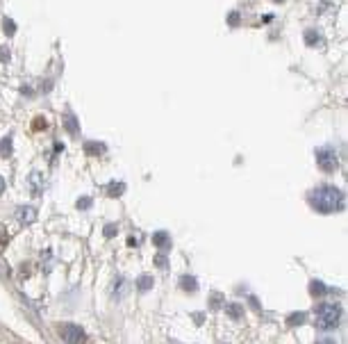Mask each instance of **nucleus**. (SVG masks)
I'll return each mask as SVG.
<instances>
[{
  "label": "nucleus",
  "mask_w": 348,
  "mask_h": 344,
  "mask_svg": "<svg viewBox=\"0 0 348 344\" xmlns=\"http://www.w3.org/2000/svg\"><path fill=\"white\" fill-rule=\"evenodd\" d=\"M180 285H182L185 292H196V290H198V280L193 276H182L180 278Z\"/></svg>",
  "instance_id": "obj_8"
},
{
  "label": "nucleus",
  "mask_w": 348,
  "mask_h": 344,
  "mask_svg": "<svg viewBox=\"0 0 348 344\" xmlns=\"http://www.w3.org/2000/svg\"><path fill=\"white\" fill-rule=\"evenodd\" d=\"M2 192H5V180L0 178V194H2Z\"/></svg>",
  "instance_id": "obj_28"
},
{
  "label": "nucleus",
  "mask_w": 348,
  "mask_h": 344,
  "mask_svg": "<svg viewBox=\"0 0 348 344\" xmlns=\"http://www.w3.org/2000/svg\"><path fill=\"white\" fill-rule=\"evenodd\" d=\"M228 23H230V25H235V28H237V25H239V14H237V12H232V14L228 16Z\"/></svg>",
  "instance_id": "obj_23"
},
{
  "label": "nucleus",
  "mask_w": 348,
  "mask_h": 344,
  "mask_svg": "<svg viewBox=\"0 0 348 344\" xmlns=\"http://www.w3.org/2000/svg\"><path fill=\"white\" fill-rule=\"evenodd\" d=\"M307 201H310V205L316 210V212H323V214H330V212H341V210H344V205H346L344 192H341V189H337V187H330V185L310 192Z\"/></svg>",
  "instance_id": "obj_1"
},
{
  "label": "nucleus",
  "mask_w": 348,
  "mask_h": 344,
  "mask_svg": "<svg viewBox=\"0 0 348 344\" xmlns=\"http://www.w3.org/2000/svg\"><path fill=\"white\" fill-rule=\"evenodd\" d=\"M166 262H169V260H166V255H162V253L155 255V264L159 267V269H164V267H166Z\"/></svg>",
  "instance_id": "obj_20"
},
{
  "label": "nucleus",
  "mask_w": 348,
  "mask_h": 344,
  "mask_svg": "<svg viewBox=\"0 0 348 344\" xmlns=\"http://www.w3.org/2000/svg\"><path fill=\"white\" fill-rule=\"evenodd\" d=\"M9 57H12V52H9V48H0V62H9Z\"/></svg>",
  "instance_id": "obj_21"
},
{
  "label": "nucleus",
  "mask_w": 348,
  "mask_h": 344,
  "mask_svg": "<svg viewBox=\"0 0 348 344\" xmlns=\"http://www.w3.org/2000/svg\"><path fill=\"white\" fill-rule=\"evenodd\" d=\"M153 244L166 251V248L171 246V237H169V232H166V230H159V232H155V235H153Z\"/></svg>",
  "instance_id": "obj_7"
},
{
  "label": "nucleus",
  "mask_w": 348,
  "mask_h": 344,
  "mask_svg": "<svg viewBox=\"0 0 348 344\" xmlns=\"http://www.w3.org/2000/svg\"><path fill=\"white\" fill-rule=\"evenodd\" d=\"M316 344H337L334 340H330V337H323V340H318Z\"/></svg>",
  "instance_id": "obj_27"
},
{
  "label": "nucleus",
  "mask_w": 348,
  "mask_h": 344,
  "mask_svg": "<svg viewBox=\"0 0 348 344\" xmlns=\"http://www.w3.org/2000/svg\"><path fill=\"white\" fill-rule=\"evenodd\" d=\"M16 219H18L23 226L34 224V221H37V210L34 208H18L16 210Z\"/></svg>",
  "instance_id": "obj_5"
},
{
  "label": "nucleus",
  "mask_w": 348,
  "mask_h": 344,
  "mask_svg": "<svg viewBox=\"0 0 348 344\" xmlns=\"http://www.w3.org/2000/svg\"><path fill=\"white\" fill-rule=\"evenodd\" d=\"M32 185H34V194H41V189H44V185H41V176H39L37 171L32 173Z\"/></svg>",
  "instance_id": "obj_18"
},
{
  "label": "nucleus",
  "mask_w": 348,
  "mask_h": 344,
  "mask_svg": "<svg viewBox=\"0 0 348 344\" xmlns=\"http://www.w3.org/2000/svg\"><path fill=\"white\" fill-rule=\"evenodd\" d=\"M91 205H94V201H91L89 196H82L80 201H78V210H89Z\"/></svg>",
  "instance_id": "obj_19"
},
{
  "label": "nucleus",
  "mask_w": 348,
  "mask_h": 344,
  "mask_svg": "<svg viewBox=\"0 0 348 344\" xmlns=\"http://www.w3.org/2000/svg\"><path fill=\"white\" fill-rule=\"evenodd\" d=\"M2 28H5V34H9V37H12V34L16 32V23L12 21V18H5V21H2Z\"/></svg>",
  "instance_id": "obj_17"
},
{
  "label": "nucleus",
  "mask_w": 348,
  "mask_h": 344,
  "mask_svg": "<svg viewBox=\"0 0 348 344\" xmlns=\"http://www.w3.org/2000/svg\"><path fill=\"white\" fill-rule=\"evenodd\" d=\"M273 2H285V0H273Z\"/></svg>",
  "instance_id": "obj_29"
},
{
  "label": "nucleus",
  "mask_w": 348,
  "mask_h": 344,
  "mask_svg": "<svg viewBox=\"0 0 348 344\" xmlns=\"http://www.w3.org/2000/svg\"><path fill=\"white\" fill-rule=\"evenodd\" d=\"M37 119H39V121H34V128H37V130H41L44 126H48V123H46V121L41 119V116H37Z\"/></svg>",
  "instance_id": "obj_26"
},
{
  "label": "nucleus",
  "mask_w": 348,
  "mask_h": 344,
  "mask_svg": "<svg viewBox=\"0 0 348 344\" xmlns=\"http://www.w3.org/2000/svg\"><path fill=\"white\" fill-rule=\"evenodd\" d=\"M60 330H62V340L66 344H84V340H87L84 330L80 326H75V324H64Z\"/></svg>",
  "instance_id": "obj_4"
},
{
  "label": "nucleus",
  "mask_w": 348,
  "mask_h": 344,
  "mask_svg": "<svg viewBox=\"0 0 348 344\" xmlns=\"http://www.w3.org/2000/svg\"><path fill=\"white\" fill-rule=\"evenodd\" d=\"M9 153H12V137H5V139H2V142H0V155L2 157H7Z\"/></svg>",
  "instance_id": "obj_14"
},
{
  "label": "nucleus",
  "mask_w": 348,
  "mask_h": 344,
  "mask_svg": "<svg viewBox=\"0 0 348 344\" xmlns=\"http://www.w3.org/2000/svg\"><path fill=\"white\" fill-rule=\"evenodd\" d=\"M316 324L321 326V328H334L337 324H339V317H341V308L334 306V303H321V306L316 308Z\"/></svg>",
  "instance_id": "obj_2"
},
{
  "label": "nucleus",
  "mask_w": 348,
  "mask_h": 344,
  "mask_svg": "<svg viewBox=\"0 0 348 344\" xmlns=\"http://www.w3.org/2000/svg\"><path fill=\"white\" fill-rule=\"evenodd\" d=\"M221 301H223L221 294H212V308H221Z\"/></svg>",
  "instance_id": "obj_24"
},
{
  "label": "nucleus",
  "mask_w": 348,
  "mask_h": 344,
  "mask_svg": "<svg viewBox=\"0 0 348 344\" xmlns=\"http://www.w3.org/2000/svg\"><path fill=\"white\" fill-rule=\"evenodd\" d=\"M114 235H116V226L114 224L105 226V237H114Z\"/></svg>",
  "instance_id": "obj_22"
},
{
  "label": "nucleus",
  "mask_w": 348,
  "mask_h": 344,
  "mask_svg": "<svg viewBox=\"0 0 348 344\" xmlns=\"http://www.w3.org/2000/svg\"><path fill=\"white\" fill-rule=\"evenodd\" d=\"M193 322L203 324V322H205V314H203V312H193Z\"/></svg>",
  "instance_id": "obj_25"
},
{
  "label": "nucleus",
  "mask_w": 348,
  "mask_h": 344,
  "mask_svg": "<svg viewBox=\"0 0 348 344\" xmlns=\"http://www.w3.org/2000/svg\"><path fill=\"white\" fill-rule=\"evenodd\" d=\"M316 162L326 173H332V171H337V166H339V157H337V153H334L332 148H318Z\"/></svg>",
  "instance_id": "obj_3"
},
{
  "label": "nucleus",
  "mask_w": 348,
  "mask_h": 344,
  "mask_svg": "<svg viewBox=\"0 0 348 344\" xmlns=\"http://www.w3.org/2000/svg\"><path fill=\"white\" fill-rule=\"evenodd\" d=\"M326 292H328V287L321 283V280H312L310 283V294L312 296H323Z\"/></svg>",
  "instance_id": "obj_10"
},
{
  "label": "nucleus",
  "mask_w": 348,
  "mask_h": 344,
  "mask_svg": "<svg viewBox=\"0 0 348 344\" xmlns=\"http://www.w3.org/2000/svg\"><path fill=\"white\" fill-rule=\"evenodd\" d=\"M64 126H66V130L71 132V135H78V121H75V116L68 114L66 119H64Z\"/></svg>",
  "instance_id": "obj_15"
},
{
  "label": "nucleus",
  "mask_w": 348,
  "mask_h": 344,
  "mask_svg": "<svg viewBox=\"0 0 348 344\" xmlns=\"http://www.w3.org/2000/svg\"><path fill=\"white\" fill-rule=\"evenodd\" d=\"M225 312H228L232 319H241V314H244V308L239 306V303H228V306H225Z\"/></svg>",
  "instance_id": "obj_11"
},
{
  "label": "nucleus",
  "mask_w": 348,
  "mask_h": 344,
  "mask_svg": "<svg viewBox=\"0 0 348 344\" xmlns=\"http://www.w3.org/2000/svg\"><path fill=\"white\" fill-rule=\"evenodd\" d=\"M305 319H307V314L305 312H291L289 314V319H287V324L289 326H298V324H303Z\"/></svg>",
  "instance_id": "obj_13"
},
{
  "label": "nucleus",
  "mask_w": 348,
  "mask_h": 344,
  "mask_svg": "<svg viewBox=\"0 0 348 344\" xmlns=\"http://www.w3.org/2000/svg\"><path fill=\"white\" fill-rule=\"evenodd\" d=\"M150 287H153V278H150V276H139V278H137V290H141V292H148Z\"/></svg>",
  "instance_id": "obj_12"
},
{
  "label": "nucleus",
  "mask_w": 348,
  "mask_h": 344,
  "mask_svg": "<svg viewBox=\"0 0 348 344\" xmlns=\"http://www.w3.org/2000/svg\"><path fill=\"white\" fill-rule=\"evenodd\" d=\"M107 189H110V196H121L126 192V185H123V182H111Z\"/></svg>",
  "instance_id": "obj_16"
},
{
  "label": "nucleus",
  "mask_w": 348,
  "mask_h": 344,
  "mask_svg": "<svg viewBox=\"0 0 348 344\" xmlns=\"http://www.w3.org/2000/svg\"><path fill=\"white\" fill-rule=\"evenodd\" d=\"M305 44L310 46V48H323V46H326V39L321 37L316 30H307L305 32Z\"/></svg>",
  "instance_id": "obj_6"
},
{
  "label": "nucleus",
  "mask_w": 348,
  "mask_h": 344,
  "mask_svg": "<svg viewBox=\"0 0 348 344\" xmlns=\"http://www.w3.org/2000/svg\"><path fill=\"white\" fill-rule=\"evenodd\" d=\"M84 153H87V155H103L105 146L103 144H98V142H87L84 144Z\"/></svg>",
  "instance_id": "obj_9"
}]
</instances>
